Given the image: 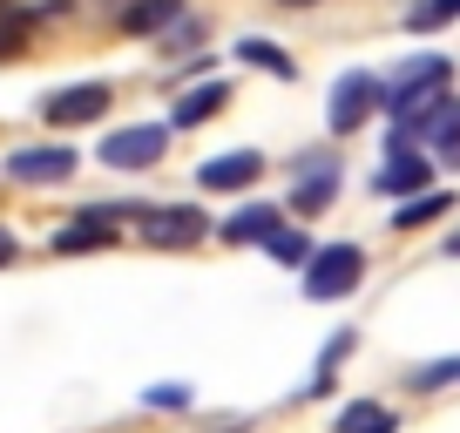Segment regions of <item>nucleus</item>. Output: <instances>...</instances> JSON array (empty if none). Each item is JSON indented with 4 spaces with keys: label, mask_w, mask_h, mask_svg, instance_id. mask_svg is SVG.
Instances as JSON below:
<instances>
[{
    "label": "nucleus",
    "mask_w": 460,
    "mask_h": 433,
    "mask_svg": "<svg viewBox=\"0 0 460 433\" xmlns=\"http://www.w3.org/2000/svg\"><path fill=\"white\" fill-rule=\"evenodd\" d=\"M264 244H271V258H278V264H312V244H305V231H285V224H278Z\"/></svg>",
    "instance_id": "19"
},
{
    "label": "nucleus",
    "mask_w": 460,
    "mask_h": 433,
    "mask_svg": "<svg viewBox=\"0 0 460 433\" xmlns=\"http://www.w3.org/2000/svg\"><path fill=\"white\" fill-rule=\"evenodd\" d=\"M75 149L68 143H41V149H14V156H7V176H14V183H68L75 176Z\"/></svg>",
    "instance_id": "3"
},
{
    "label": "nucleus",
    "mask_w": 460,
    "mask_h": 433,
    "mask_svg": "<svg viewBox=\"0 0 460 433\" xmlns=\"http://www.w3.org/2000/svg\"><path fill=\"white\" fill-rule=\"evenodd\" d=\"M217 109H224V88H217V82H203V88H190V95L170 109V122H176V129H197V122H210Z\"/></svg>",
    "instance_id": "15"
},
{
    "label": "nucleus",
    "mask_w": 460,
    "mask_h": 433,
    "mask_svg": "<svg viewBox=\"0 0 460 433\" xmlns=\"http://www.w3.org/2000/svg\"><path fill=\"white\" fill-rule=\"evenodd\" d=\"M258 170H264V163L251 156V149H237V156H210L197 170V183L203 190H244V183H258Z\"/></svg>",
    "instance_id": "8"
},
{
    "label": "nucleus",
    "mask_w": 460,
    "mask_h": 433,
    "mask_svg": "<svg viewBox=\"0 0 460 433\" xmlns=\"http://www.w3.org/2000/svg\"><path fill=\"white\" fill-rule=\"evenodd\" d=\"M271 231H278V210H271V203H244V210H237V216L224 224V237H230V244H264Z\"/></svg>",
    "instance_id": "13"
},
{
    "label": "nucleus",
    "mask_w": 460,
    "mask_h": 433,
    "mask_svg": "<svg viewBox=\"0 0 460 433\" xmlns=\"http://www.w3.org/2000/svg\"><path fill=\"white\" fill-rule=\"evenodd\" d=\"M237 61H251V68H264V75H278V82H291L285 48H271V41H237Z\"/></svg>",
    "instance_id": "18"
},
{
    "label": "nucleus",
    "mask_w": 460,
    "mask_h": 433,
    "mask_svg": "<svg viewBox=\"0 0 460 433\" xmlns=\"http://www.w3.org/2000/svg\"><path fill=\"white\" fill-rule=\"evenodd\" d=\"M109 216H122V210H88V224H68V231H55V251H68V258H75V251H102V244L115 237Z\"/></svg>",
    "instance_id": "12"
},
{
    "label": "nucleus",
    "mask_w": 460,
    "mask_h": 433,
    "mask_svg": "<svg viewBox=\"0 0 460 433\" xmlns=\"http://www.w3.org/2000/svg\"><path fill=\"white\" fill-rule=\"evenodd\" d=\"M447 21H460V0H420V7H406V28L413 34H433Z\"/></svg>",
    "instance_id": "17"
},
{
    "label": "nucleus",
    "mask_w": 460,
    "mask_h": 433,
    "mask_svg": "<svg viewBox=\"0 0 460 433\" xmlns=\"http://www.w3.org/2000/svg\"><path fill=\"white\" fill-rule=\"evenodd\" d=\"M447 190H427V197H413V203H400V216H393V231H427L433 216H447Z\"/></svg>",
    "instance_id": "16"
},
{
    "label": "nucleus",
    "mask_w": 460,
    "mask_h": 433,
    "mask_svg": "<svg viewBox=\"0 0 460 433\" xmlns=\"http://www.w3.org/2000/svg\"><path fill=\"white\" fill-rule=\"evenodd\" d=\"M170 21H183V0H129V7L115 14V28L122 34H163Z\"/></svg>",
    "instance_id": "9"
},
{
    "label": "nucleus",
    "mask_w": 460,
    "mask_h": 433,
    "mask_svg": "<svg viewBox=\"0 0 460 433\" xmlns=\"http://www.w3.org/2000/svg\"><path fill=\"white\" fill-rule=\"evenodd\" d=\"M373 102H379V82H373V75L359 68V75H345V82L332 88V116H325V122H332L339 136H352V129H359L366 116H373Z\"/></svg>",
    "instance_id": "5"
},
{
    "label": "nucleus",
    "mask_w": 460,
    "mask_h": 433,
    "mask_svg": "<svg viewBox=\"0 0 460 433\" xmlns=\"http://www.w3.org/2000/svg\"><path fill=\"white\" fill-rule=\"evenodd\" d=\"M156 156H163V129H156V122H136V129H115L109 143H102V163H109V170H149Z\"/></svg>",
    "instance_id": "4"
},
{
    "label": "nucleus",
    "mask_w": 460,
    "mask_h": 433,
    "mask_svg": "<svg viewBox=\"0 0 460 433\" xmlns=\"http://www.w3.org/2000/svg\"><path fill=\"white\" fill-rule=\"evenodd\" d=\"M406 129H413V136H433V143L454 149V163H460V102H440V95H433V109H427L420 122H406Z\"/></svg>",
    "instance_id": "11"
},
{
    "label": "nucleus",
    "mask_w": 460,
    "mask_h": 433,
    "mask_svg": "<svg viewBox=\"0 0 460 433\" xmlns=\"http://www.w3.org/2000/svg\"><path fill=\"white\" fill-rule=\"evenodd\" d=\"M325 197H332V170H312V176H305V190H298V210H318Z\"/></svg>",
    "instance_id": "20"
},
{
    "label": "nucleus",
    "mask_w": 460,
    "mask_h": 433,
    "mask_svg": "<svg viewBox=\"0 0 460 433\" xmlns=\"http://www.w3.org/2000/svg\"><path fill=\"white\" fill-rule=\"evenodd\" d=\"M102 109H109V88H102V82H82V88H55V95L41 102V116L55 122V129H75V122H95Z\"/></svg>",
    "instance_id": "6"
},
{
    "label": "nucleus",
    "mask_w": 460,
    "mask_h": 433,
    "mask_svg": "<svg viewBox=\"0 0 460 433\" xmlns=\"http://www.w3.org/2000/svg\"><path fill=\"white\" fill-rule=\"evenodd\" d=\"M359 271H366V251L359 244H325V251H312V264H305V298H345V291L359 285Z\"/></svg>",
    "instance_id": "2"
},
{
    "label": "nucleus",
    "mask_w": 460,
    "mask_h": 433,
    "mask_svg": "<svg viewBox=\"0 0 460 433\" xmlns=\"http://www.w3.org/2000/svg\"><path fill=\"white\" fill-rule=\"evenodd\" d=\"M149 406H190V386H156V393H149Z\"/></svg>",
    "instance_id": "22"
},
{
    "label": "nucleus",
    "mask_w": 460,
    "mask_h": 433,
    "mask_svg": "<svg viewBox=\"0 0 460 433\" xmlns=\"http://www.w3.org/2000/svg\"><path fill=\"white\" fill-rule=\"evenodd\" d=\"M447 258H460V231H454V244H447Z\"/></svg>",
    "instance_id": "25"
},
{
    "label": "nucleus",
    "mask_w": 460,
    "mask_h": 433,
    "mask_svg": "<svg viewBox=\"0 0 460 433\" xmlns=\"http://www.w3.org/2000/svg\"><path fill=\"white\" fill-rule=\"evenodd\" d=\"M7 258H14V237H7V231H0V264H7Z\"/></svg>",
    "instance_id": "23"
},
{
    "label": "nucleus",
    "mask_w": 460,
    "mask_h": 433,
    "mask_svg": "<svg viewBox=\"0 0 460 433\" xmlns=\"http://www.w3.org/2000/svg\"><path fill=\"white\" fill-rule=\"evenodd\" d=\"M21 41H28V21H21V14H7V21H0V61H7V55H21Z\"/></svg>",
    "instance_id": "21"
},
{
    "label": "nucleus",
    "mask_w": 460,
    "mask_h": 433,
    "mask_svg": "<svg viewBox=\"0 0 460 433\" xmlns=\"http://www.w3.org/2000/svg\"><path fill=\"white\" fill-rule=\"evenodd\" d=\"M210 231V224H203V210H149V224H143V237L149 244H197V237Z\"/></svg>",
    "instance_id": "7"
},
{
    "label": "nucleus",
    "mask_w": 460,
    "mask_h": 433,
    "mask_svg": "<svg viewBox=\"0 0 460 433\" xmlns=\"http://www.w3.org/2000/svg\"><path fill=\"white\" fill-rule=\"evenodd\" d=\"M454 82V61L447 55H413L400 75H393V88H386V109H393V122H420L433 109V95Z\"/></svg>",
    "instance_id": "1"
},
{
    "label": "nucleus",
    "mask_w": 460,
    "mask_h": 433,
    "mask_svg": "<svg viewBox=\"0 0 460 433\" xmlns=\"http://www.w3.org/2000/svg\"><path fill=\"white\" fill-rule=\"evenodd\" d=\"M278 7H318V0H278Z\"/></svg>",
    "instance_id": "24"
},
{
    "label": "nucleus",
    "mask_w": 460,
    "mask_h": 433,
    "mask_svg": "<svg viewBox=\"0 0 460 433\" xmlns=\"http://www.w3.org/2000/svg\"><path fill=\"white\" fill-rule=\"evenodd\" d=\"M339 433H400V420L379 400H352V406H339Z\"/></svg>",
    "instance_id": "14"
},
{
    "label": "nucleus",
    "mask_w": 460,
    "mask_h": 433,
    "mask_svg": "<svg viewBox=\"0 0 460 433\" xmlns=\"http://www.w3.org/2000/svg\"><path fill=\"white\" fill-rule=\"evenodd\" d=\"M433 183V163H420L413 149H393V163L379 170V190L386 197H413V190H427Z\"/></svg>",
    "instance_id": "10"
}]
</instances>
